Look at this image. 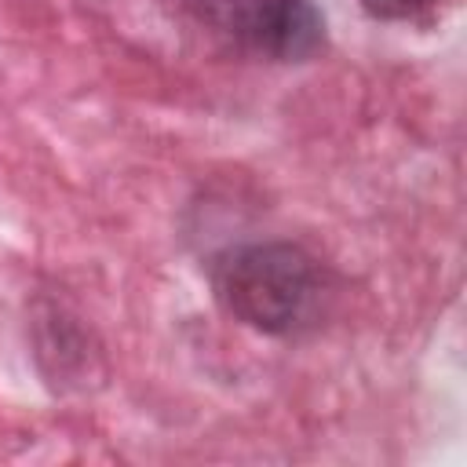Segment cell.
Instances as JSON below:
<instances>
[{
	"label": "cell",
	"mask_w": 467,
	"mask_h": 467,
	"mask_svg": "<svg viewBox=\"0 0 467 467\" xmlns=\"http://www.w3.org/2000/svg\"><path fill=\"white\" fill-rule=\"evenodd\" d=\"M204 26L237 47L274 58L303 62L325 44V18L310 0H186Z\"/></svg>",
	"instance_id": "cell-2"
},
{
	"label": "cell",
	"mask_w": 467,
	"mask_h": 467,
	"mask_svg": "<svg viewBox=\"0 0 467 467\" xmlns=\"http://www.w3.org/2000/svg\"><path fill=\"white\" fill-rule=\"evenodd\" d=\"M219 306L266 336H299L321 325L332 285L325 266L292 241H252L212 259Z\"/></svg>",
	"instance_id": "cell-1"
},
{
	"label": "cell",
	"mask_w": 467,
	"mask_h": 467,
	"mask_svg": "<svg viewBox=\"0 0 467 467\" xmlns=\"http://www.w3.org/2000/svg\"><path fill=\"white\" fill-rule=\"evenodd\" d=\"M361 7L376 18H387V22H401V18H416L423 11L434 7V0H361Z\"/></svg>",
	"instance_id": "cell-3"
}]
</instances>
